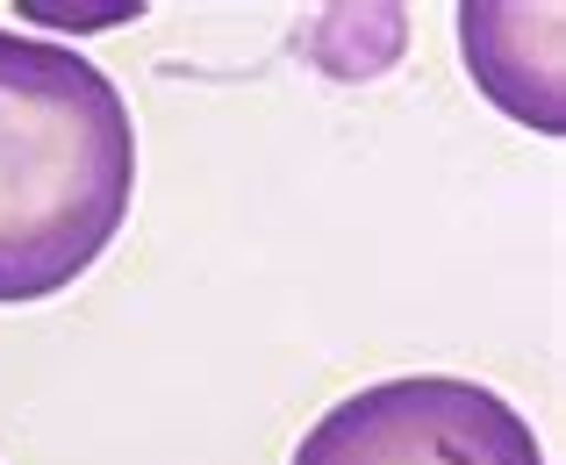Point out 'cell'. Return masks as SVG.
I'll return each instance as SVG.
<instances>
[{
	"mask_svg": "<svg viewBox=\"0 0 566 465\" xmlns=\"http://www.w3.org/2000/svg\"><path fill=\"white\" fill-rule=\"evenodd\" d=\"M137 193V129L94 57L0 29V308L94 273Z\"/></svg>",
	"mask_w": 566,
	"mask_h": 465,
	"instance_id": "cell-1",
	"label": "cell"
},
{
	"mask_svg": "<svg viewBox=\"0 0 566 465\" xmlns=\"http://www.w3.org/2000/svg\"><path fill=\"white\" fill-rule=\"evenodd\" d=\"M294 465H545V452L495 387L416 372L337 401L294 444Z\"/></svg>",
	"mask_w": 566,
	"mask_h": 465,
	"instance_id": "cell-2",
	"label": "cell"
}]
</instances>
